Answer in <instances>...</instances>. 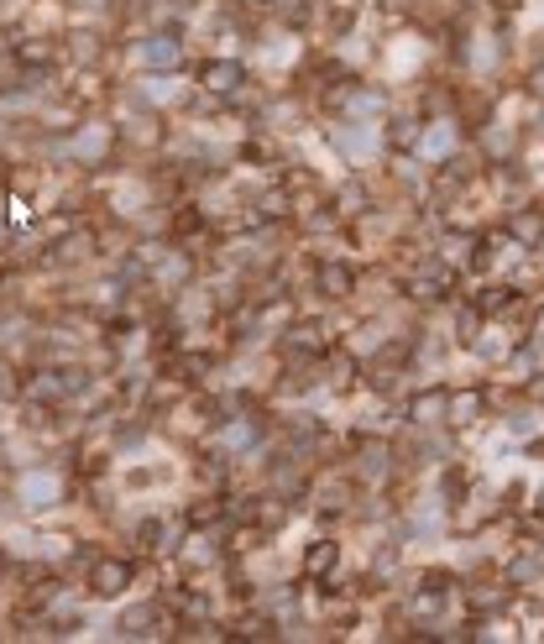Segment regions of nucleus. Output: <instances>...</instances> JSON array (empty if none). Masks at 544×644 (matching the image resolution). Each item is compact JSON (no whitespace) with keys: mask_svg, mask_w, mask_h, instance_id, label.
I'll list each match as a JSON object with an SVG mask.
<instances>
[{"mask_svg":"<svg viewBox=\"0 0 544 644\" xmlns=\"http://www.w3.org/2000/svg\"><path fill=\"white\" fill-rule=\"evenodd\" d=\"M147 571H152V561L136 555L131 545H105V550L79 571V586L89 592L95 608H115V602H126L131 592L147 586Z\"/></svg>","mask_w":544,"mask_h":644,"instance_id":"nucleus-1","label":"nucleus"},{"mask_svg":"<svg viewBox=\"0 0 544 644\" xmlns=\"http://www.w3.org/2000/svg\"><path fill=\"white\" fill-rule=\"evenodd\" d=\"M524 519H529L534 529H544V487H534V493H529V514H524Z\"/></svg>","mask_w":544,"mask_h":644,"instance_id":"nucleus-3","label":"nucleus"},{"mask_svg":"<svg viewBox=\"0 0 544 644\" xmlns=\"http://www.w3.org/2000/svg\"><path fill=\"white\" fill-rule=\"evenodd\" d=\"M189 79H194L199 95H210L220 105H236V100L257 84V68H252L246 53H199L194 68H189Z\"/></svg>","mask_w":544,"mask_h":644,"instance_id":"nucleus-2","label":"nucleus"}]
</instances>
